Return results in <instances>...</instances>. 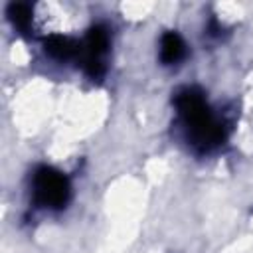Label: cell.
<instances>
[{
  "mask_svg": "<svg viewBox=\"0 0 253 253\" xmlns=\"http://www.w3.org/2000/svg\"><path fill=\"white\" fill-rule=\"evenodd\" d=\"M176 103H178V109H180V113L188 125L190 136L194 138L196 144L213 146V144L221 142V138H223L221 126L211 117V113H210V109H208V105L200 93L188 89V91L178 95Z\"/></svg>",
  "mask_w": 253,
  "mask_h": 253,
  "instance_id": "6da1fadb",
  "label": "cell"
},
{
  "mask_svg": "<svg viewBox=\"0 0 253 253\" xmlns=\"http://www.w3.org/2000/svg\"><path fill=\"white\" fill-rule=\"evenodd\" d=\"M34 194L38 204L47 208H59L67 202L69 186L59 172L51 168H40L34 178Z\"/></svg>",
  "mask_w": 253,
  "mask_h": 253,
  "instance_id": "7a4b0ae2",
  "label": "cell"
},
{
  "mask_svg": "<svg viewBox=\"0 0 253 253\" xmlns=\"http://www.w3.org/2000/svg\"><path fill=\"white\" fill-rule=\"evenodd\" d=\"M184 55V42L180 40L178 34L170 32L162 36L160 42V57L164 63H176L180 57Z\"/></svg>",
  "mask_w": 253,
  "mask_h": 253,
  "instance_id": "3957f363",
  "label": "cell"
},
{
  "mask_svg": "<svg viewBox=\"0 0 253 253\" xmlns=\"http://www.w3.org/2000/svg\"><path fill=\"white\" fill-rule=\"evenodd\" d=\"M45 49H47L53 57H57V59H67V57H71V55L77 51L75 43L69 42L67 38H61V36L49 38V40L45 42Z\"/></svg>",
  "mask_w": 253,
  "mask_h": 253,
  "instance_id": "277c9868",
  "label": "cell"
},
{
  "mask_svg": "<svg viewBox=\"0 0 253 253\" xmlns=\"http://www.w3.org/2000/svg\"><path fill=\"white\" fill-rule=\"evenodd\" d=\"M10 16H12V20H14L16 26L28 28V22L32 18V8L28 4H12L10 6Z\"/></svg>",
  "mask_w": 253,
  "mask_h": 253,
  "instance_id": "5b68a950",
  "label": "cell"
}]
</instances>
